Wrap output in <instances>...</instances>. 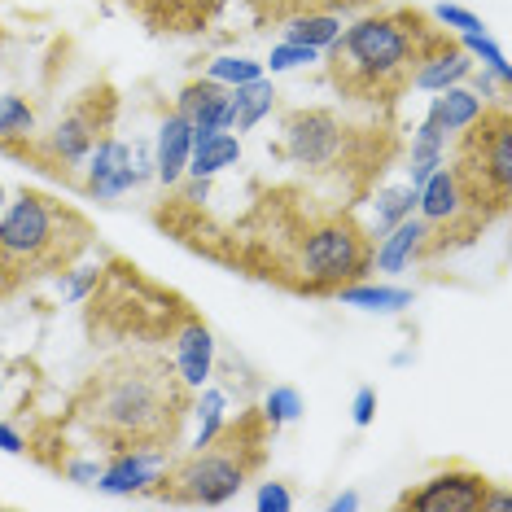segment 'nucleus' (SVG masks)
Listing matches in <instances>:
<instances>
[{
    "instance_id": "1",
    "label": "nucleus",
    "mask_w": 512,
    "mask_h": 512,
    "mask_svg": "<svg viewBox=\"0 0 512 512\" xmlns=\"http://www.w3.org/2000/svg\"><path fill=\"white\" fill-rule=\"evenodd\" d=\"M189 386L158 355H123L92 372L75 399V416L110 451L167 447L189 421Z\"/></svg>"
},
{
    "instance_id": "2",
    "label": "nucleus",
    "mask_w": 512,
    "mask_h": 512,
    "mask_svg": "<svg viewBox=\"0 0 512 512\" xmlns=\"http://www.w3.org/2000/svg\"><path fill=\"white\" fill-rule=\"evenodd\" d=\"M434 36L438 31L416 9L359 18L329 44V75L355 101H394L403 88H412V71Z\"/></svg>"
},
{
    "instance_id": "3",
    "label": "nucleus",
    "mask_w": 512,
    "mask_h": 512,
    "mask_svg": "<svg viewBox=\"0 0 512 512\" xmlns=\"http://www.w3.org/2000/svg\"><path fill=\"white\" fill-rule=\"evenodd\" d=\"M92 246V224L75 206L57 202L40 189H22L0 215V276L31 281V276L66 272Z\"/></svg>"
},
{
    "instance_id": "4",
    "label": "nucleus",
    "mask_w": 512,
    "mask_h": 512,
    "mask_svg": "<svg viewBox=\"0 0 512 512\" xmlns=\"http://www.w3.org/2000/svg\"><path fill=\"white\" fill-rule=\"evenodd\" d=\"M267 425L263 412H246L237 425H224L206 447L189 451L184 460H176L167 469V477L158 486V495L167 504H202V508H219L246 486V477L263 464V447H267Z\"/></svg>"
},
{
    "instance_id": "5",
    "label": "nucleus",
    "mask_w": 512,
    "mask_h": 512,
    "mask_svg": "<svg viewBox=\"0 0 512 512\" xmlns=\"http://www.w3.org/2000/svg\"><path fill=\"white\" fill-rule=\"evenodd\" d=\"M372 272V241L346 211L320 215L285 241V259L272 263L267 276L307 294H337L342 285L364 281Z\"/></svg>"
},
{
    "instance_id": "6",
    "label": "nucleus",
    "mask_w": 512,
    "mask_h": 512,
    "mask_svg": "<svg viewBox=\"0 0 512 512\" xmlns=\"http://www.w3.org/2000/svg\"><path fill=\"white\" fill-rule=\"evenodd\" d=\"M451 171H456V180L464 189V202L477 215H486V219L504 215V206L512 197V123H508L504 101L486 106L460 132V149H456Z\"/></svg>"
},
{
    "instance_id": "7",
    "label": "nucleus",
    "mask_w": 512,
    "mask_h": 512,
    "mask_svg": "<svg viewBox=\"0 0 512 512\" xmlns=\"http://www.w3.org/2000/svg\"><path fill=\"white\" fill-rule=\"evenodd\" d=\"M355 149V132L333 110H289L281 119V154L302 171H342Z\"/></svg>"
},
{
    "instance_id": "8",
    "label": "nucleus",
    "mask_w": 512,
    "mask_h": 512,
    "mask_svg": "<svg viewBox=\"0 0 512 512\" xmlns=\"http://www.w3.org/2000/svg\"><path fill=\"white\" fill-rule=\"evenodd\" d=\"M114 106H119V101H114V92H110L106 84H101V88H88L84 97H79L75 106L62 114V119H57L53 132L44 136V145H40L44 171H53V176H66L75 162H84L88 149L110 132Z\"/></svg>"
},
{
    "instance_id": "9",
    "label": "nucleus",
    "mask_w": 512,
    "mask_h": 512,
    "mask_svg": "<svg viewBox=\"0 0 512 512\" xmlns=\"http://www.w3.org/2000/svg\"><path fill=\"white\" fill-rule=\"evenodd\" d=\"M491 477L469 469V464H447L434 477H425L421 486H412L407 495H399V508L412 512H482Z\"/></svg>"
},
{
    "instance_id": "10",
    "label": "nucleus",
    "mask_w": 512,
    "mask_h": 512,
    "mask_svg": "<svg viewBox=\"0 0 512 512\" xmlns=\"http://www.w3.org/2000/svg\"><path fill=\"white\" fill-rule=\"evenodd\" d=\"M167 469H171L167 447H123L106 460V469L97 477V491H106V495H158Z\"/></svg>"
},
{
    "instance_id": "11",
    "label": "nucleus",
    "mask_w": 512,
    "mask_h": 512,
    "mask_svg": "<svg viewBox=\"0 0 512 512\" xmlns=\"http://www.w3.org/2000/svg\"><path fill=\"white\" fill-rule=\"evenodd\" d=\"M84 167H88L84 189L97 197V202H114V197L132 193L136 184H141L136 180V167H132V145L114 141V136H101V141L88 149Z\"/></svg>"
},
{
    "instance_id": "12",
    "label": "nucleus",
    "mask_w": 512,
    "mask_h": 512,
    "mask_svg": "<svg viewBox=\"0 0 512 512\" xmlns=\"http://www.w3.org/2000/svg\"><path fill=\"white\" fill-rule=\"evenodd\" d=\"M176 114L189 119L193 136H211V132H232L237 106H232V88L215 84V79H193L180 88L176 97Z\"/></svg>"
},
{
    "instance_id": "13",
    "label": "nucleus",
    "mask_w": 512,
    "mask_h": 512,
    "mask_svg": "<svg viewBox=\"0 0 512 512\" xmlns=\"http://www.w3.org/2000/svg\"><path fill=\"white\" fill-rule=\"evenodd\" d=\"M469 71H473V57L438 31V36L425 44L421 62H416L412 88H421V92H442V88H451V84H464V79H469Z\"/></svg>"
},
{
    "instance_id": "14",
    "label": "nucleus",
    "mask_w": 512,
    "mask_h": 512,
    "mask_svg": "<svg viewBox=\"0 0 512 512\" xmlns=\"http://www.w3.org/2000/svg\"><path fill=\"white\" fill-rule=\"evenodd\" d=\"M211 372H215V337L197 316H184L176 329V377L189 390L211 386Z\"/></svg>"
},
{
    "instance_id": "15",
    "label": "nucleus",
    "mask_w": 512,
    "mask_h": 512,
    "mask_svg": "<svg viewBox=\"0 0 512 512\" xmlns=\"http://www.w3.org/2000/svg\"><path fill=\"white\" fill-rule=\"evenodd\" d=\"M425 246H429V224L421 215H407L394 228L381 232V246L372 250V267L386 276L407 272L416 259H425Z\"/></svg>"
},
{
    "instance_id": "16",
    "label": "nucleus",
    "mask_w": 512,
    "mask_h": 512,
    "mask_svg": "<svg viewBox=\"0 0 512 512\" xmlns=\"http://www.w3.org/2000/svg\"><path fill=\"white\" fill-rule=\"evenodd\" d=\"M189 154H193V127L189 119H180L176 110L162 119L158 127V141H154V176L167 184V189H176L184 180V167H189Z\"/></svg>"
},
{
    "instance_id": "17",
    "label": "nucleus",
    "mask_w": 512,
    "mask_h": 512,
    "mask_svg": "<svg viewBox=\"0 0 512 512\" xmlns=\"http://www.w3.org/2000/svg\"><path fill=\"white\" fill-rule=\"evenodd\" d=\"M486 106H495V101H482L473 88H464V84H451V88H442L438 97H434V106H429L425 119L438 127L442 136H460L464 127H469L477 114H482Z\"/></svg>"
},
{
    "instance_id": "18",
    "label": "nucleus",
    "mask_w": 512,
    "mask_h": 512,
    "mask_svg": "<svg viewBox=\"0 0 512 512\" xmlns=\"http://www.w3.org/2000/svg\"><path fill=\"white\" fill-rule=\"evenodd\" d=\"M237 162H241V136H232V132L193 136V154H189V167H184V176L215 180L219 171L237 167Z\"/></svg>"
},
{
    "instance_id": "19",
    "label": "nucleus",
    "mask_w": 512,
    "mask_h": 512,
    "mask_svg": "<svg viewBox=\"0 0 512 512\" xmlns=\"http://www.w3.org/2000/svg\"><path fill=\"white\" fill-rule=\"evenodd\" d=\"M232 106H237V119H232V127H237V136L241 132H254L267 114L276 110V84L272 79H250V84H241V88H232Z\"/></svg>"
},
{
    "instance_id": "20",
    "label": "nucleus",
    "mask_w": 512,
    "mask_h": 512,
    "mask_svg": "<svg viewBox=\"0 0 512 512\" xmlns=\"http://www.w3.org/2000/svg\"><path fill=\"white\" fill-rule=\"evenodd\" d=\"M447 162V136L438 132L434 123H421L412 136V154H407V176H412V189H421V184L434 176V171Z\"/></svg>"
},
{
    "instance_id": "21",
    "label": "nucleus",
    "mask_w": 512,
    "mask_h": 512,
    "mask_svg": "<svg viewBox=\"0 0 512 512\" xmlns=\"http://www.w3.org/2000/svg\"><path fill=\"white\" fill-rule=\"evenodd\" d=\"M337 298L346 307H359V311H407L412 307V289L403 285H372V281H351L337 289Z\"/></svg>"
},
{
    "instance_id": "22",
    "label": "nucleus",
    "mask_w": 512,
    "mask_h": 512,
    "mask_svg": "<svg viewBox=\"0 0 512 512\" xmlns=\"http://www.w3.org/2000/svg\"><path fill=\"white\" fill-rule=\"evenodd\" d=\"M342 36V18L329 14V9H307V14H294L285 27V40L307 44V49H329V44Z\"/></svg>"
},
{
    "instance_id": "23",
    "label": "nucleus",
    "mask_w": 512,
    "mask_h": 512,
    "mask_svg": "<svg viewBox=\"0 0 512 512\" xmlns=\"http://www.w3.org/2000/svg\"><path fill=\"white\" fill-rule=\"evenodd\" d=\"M36 132V110L22 97H0V145L18 149V141H31Z\"/></svg>"
},
{
    "instance_id": "24",
    "label": "nucleus",
    "mask_w": 512,
    "mask_h": 512,
    "mask_svg": "<svg viewBox=\"0 0 512 512\" xmlns=\"http://www.w3.org/2000/svg\"><path fill=\"white\" fill-rule=\"evenodd\" d=\"M193 412H197V434H193V447L189 451H197V447H206L219 429H224V412H228V394L224 390H211V386H202V399L193 403Z\"/></svg>"
},
{
    "instance_id": "25",
    "label": "nucleus",
    "mask_w": 512,
    "mask_h": 512,
    "mask_svg": "<svg viewBox=\"0 0 512 512\" xmlns=\"http://www.w3.org/2000/svg\"><path fill=\"white\" fill-rule=\"evenodd\" d=\"M460 49L469 53V57H477V62H482V71H491V75H495V79H499V84H504V88L512 84V66H508V53L499 49V44H495L491 36H486V31H469Z\"/></svg>"
},
{
    "instance_id": "26",
    "label": "nucleus",
    "mask_w": 512,
    "mask_h": 512,
    "mask_svg": "<svg viewBox=\"0 0 512 512\" xmlns=\"http://www.w3.org/2000/svg\"><path fill=\"white\" fill-rule=\"evenodd\" d=\"M407 215H416V189L412 184H394V189H381L377 193V237L386 228H394L399 219H407Z\"/></svg>"
},
{
    "instance_id": "27",
    "label": "nucleus",
    "mask_w": 512,
    "mask_h": 512,
    "mask_svg": "<svg viewBox=\"0 0 512 512\" xmlns=\"http://www.w3.org/2000/svg\"><path fill=\"white\" fill-rule=\"evenodd\" d=\"M263 421L272 425V429H281V425H289V421H298L302 412H307V403H302V394L294 390V386H272L263 394Z\"/></svg>"
},
{
    "instance_id": "28",
    "label": "nucleus",
    "mask_w": 512,
    "mask_h": 512,
    "mask_svg": "<svg viewBox=\"0 0 512 512\" xmlns=\"http://www.w3.org/2000/svg\"><path fill=\"white\" fill-rule=\"evenodd\" d=\"M206 79L241 88V84H250V79H263V62H254V57H215V62L206 66Z\"/></svg>"
},
{
    "instance_id": "29",
    "label": "nucleus",
    "mask_w": 512,
    "mask_h": 512,
    "mask_svg": "<svg viewBox=\"0 0 512 512\" xmlns=\"http://www.w3.org/2000/svg\"><path fill=\"white\" fill-rule=\"evenodd\" d=\"M316 49H307V44H294V40H285V44H276L272 53H267V62H263V71H272V75H285V71H298V66H311L316 62Z\"/></svg>"
},
{
    "instance_id": "30",
    "label": "nucleus",
    "mask_w": 512,
    "mask_h": 512,
    "mask_svg": "<svg viewBox=\"0 0 512 512\" xmlns=\"http://www.w3.org/2000/svg\"><path fill=\"white\" fill-rule=\"evenodd\" d=\"M434 18L442 22V27L460 31V36H469V31H486V22L477 18V14H469V9H460V5H438Z\"/></svg>"
},
{
    "instance_id": "31",
    "label": "nucleus",
    "mask_w": 512,
    "mask_h": 512,
    "mask_svg": "<svg viewBox=\"0 0 512 512\" xmlns=\"http://www.w3.org/2000/svg\"><path fill=\"white\" fill-rule=\"evenodd\" d=\"M254 508L259 512H289L294 508V495H289L281 482H259V491H254Z\"/></svg>"
},
{
    "instance_id": "32",
    "label": "nucleus",
    "mask_w": 512,
    "mask_h": 512,
    "mask_svg": "<svg viewBox=\"0 0 512 512\" xmlns=\"http://www.w3.org/2000/svg\"><path fill=\"white\" fill-rule=\"evenodd\" d=\"M97 285H101V267H79L71 281L62 285V298H66V302H79V298H88Z\"/></svg>"
},
{
    "instance_id": "33",
    "label": "nucleus",
    "mask_w": 512,
    "mask_h": 512,
    "mask_svg": "<svg viewBox=\"0 0 512 512\" xmlns=\"http://www.w3.org/2000/svg\"><path fill=\"white\" fill-rule=\"evenodd\" d=\"M351 421H355L359 429H368L372 421H377V390H372V386H359V390H355Z\"/></svg>"
},
{
    "instance_id": "34",
    "label": "nucleus",
    "mask_w": 512,
    "mask_h": 512,
    "mask_svg": "<svg viewBox=\"0 0 512 512\" xmlns=\"http://www.w3.org/2000/svg\"><path fill=\"white\" fill-rule=\"evenodd\" d=\"M62 469H66V477H71V482H79V486H97V477H101V469H106V464H101V460H66Z\"/></svg>"
},
{
    "instance_id": "35",
    "label": "nucleus",
    "mask_w": 512,
    "mask_h": 512,
    "mask_svg": "<svg viewBox=\"0 0 512 512\" xmlns=\"http://www.w3.org/2000/svg\"><path fill=\"white\" fill-rule=\"evenodd\" d=\"M0 451H9V456H22V451H27V442H22V434L14 425H0Z\"/></svg>"
},
{
    "instance_id": "36",
    "label": "nucleus",
    "mask_w": 512,
    "mask_h": 512,
    "mask_svg": "<svg viewBox=\"0 0 512 512\" xmlns=\"http://www.w3.org/2000/svg\"><path fill=\"white\" fill-rule=\"evenodd\" d=\"M486 508H491V512H512V495H504V491H495V486H491V491H486L482 512H486Z\"/></svg>"
},
{
    "instance_id": "37",
    "label": "nucleus",
    "mask_w": 512,
    "mask_h": 512,
    "mask_svg": "<svg viewBox=\"0 0 512 512\" xmlns=\"http://www.w3.org/2000/svg\"><path fill=\"white\" fill-rule=\"evenodd\" d=\"M355 508H359V495L355 491H342V495L329 499V512H355Z\"/></svg>"
},
{
    "instance_id": "38",
    "label": "nucleus",
    "mask_w": 512,
    "mask_h": 512,
    "mask_svg": "<svg viewBox=\"0 0 512 512\" xmlns=\"http://www.w3.org/2000/svg\"><path fill=\"white\" fill-rule=\"evenodd\" d=\"M0 206H5V184H0Z\"/></svg>"
}]
</instances>
